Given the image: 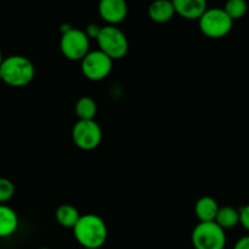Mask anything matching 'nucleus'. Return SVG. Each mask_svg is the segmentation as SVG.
I'll use <instances>...</instances> for the list:
<instances>
[{"label": "nucleus", "instance_id": "nucleus-11", "mask_svg": "<svg viewBox=\"0 0 249 249\" xmlns=\"http://www.w3.org/2000/svg\"><path fill=\"white\" fill-rule=\"evenodd\" d=\"M177 15L172 0H153L148 6V16L155 23H167Z\"/></svg>", "mask_w": 249, "mask_h": 249}, {"label": "nucleus", "instance_id": "nucleus-6", "mask_svg": "<svg viewBox=\"0 0 249 249\" xmlns=\"http://www.w3.org/2000/svg\"><path fill=\"white\" fill-rule=\"evenodd\" d=\"M60 49L67 60L82 61L90 53V39L83 29L71 28L61 36Z\"/></svg>", "mask_w": 249, "mask_h": 249}, {"label": "nucleus", "instance_id": "nucleus-21", "mask_svg": "<svg viewBox=\"0 0 249 249\" xmlns=\"http://www.w3.org/2000/svg\"><path fill=\"white\" fill-rule=\"evenodd\" d=\"M233 249H249V235L241 237L233 246Z\"/></svg>", "mask_w": 249, "mask_h": 249}, {"label": "nucleus", "instance_id": "nucleus-18", "mask_svg": "<svg viewBox=\"0 0 249 249\" xmlns=\"http://www.w3.org/2000/svg\"><path fill=\"white\" fill-rule=\"evenodd\" d=\"M16 187L11 180L0 178V204H5L15 196Z\"/></svg>", "mask_w": 249, "mask_h": 249}, {"label": "nucleus", "instance_id": "nucleus-17", "mask_svg": "<svg viewBox=\"0 0 249 249\" xmlns=\"http://www.w3.org/2000/svg\"><path fill=\"white\" fill-rule=\"evenodd\" d=\"M224 10L231 17V19L235 21L242 18L247 14L248 5L246 0H226Z\"/></svg>", "mask_w": 249, "mask_h": 249}, {"label": "nucleus", "instance_id": "nucleus-24", "mask_svg": "<svg viewBox=\"0 0 249 249\" xmlns=\"http://www.w3.org/2000/svg\"><path fill=\"white\" fill-rule=\"evenodd\" d=\"M0 82H1V71H0Z\"/></svg>", "mask_w": 249, "mask_h": 249}, {"label": "nucleus", "instance_id": "nucleus-2", "mask_svg": "<svg viewBox=\"0 0 249 249\" xmlns=\"http://www.w3.org/2000/svg\"><path fill=\"white\" fill-rule=\"evenodd\" d=\"M1 82L12 88H23L36 77V67L28 57L11 55L4 58L1 66Z\"/></svg>", "mask_w": 249, "mask_h": 249}, {"label": "nucleus", "instance_id": "nucleus-3", "mask_svg": "<svg viewBox=\"0 0 249 249\" xmlns=\"http://www.w3.org/2000/svg\"><path fill=\"white\" fill-rule=\"evenodd\" d=\"M195 249H225L226 233L215 221L198 223L191 233Z\"/></svg>", "mask_w": 249, "mask_h": 249}, {"label": "nucleus", "instance_id": "nucleus-19", "mask_svg": "<svg viewBox=\"0 0 249 249\" xmlns=\"http://www.w3.org/2000/svg\"><path fill=\"white\" fill-rule=\"evenodd\" d=\"M101 29H102V27L99 26V24L90 23V24H88L87 28H85L84 31H85V33H87V36H89L90 40H91V39L99 38L100 33H101Z\"/></svg>", "mask_w": 249, "mask_h": 249}, {"label": "nucleus", "instance_id": "nucleus-1", "mask_svg": "<svg viewBox=\"0 0 249 249\" xmlns=\"http://www.w3.org/2000/svg\"><path fill=\"white\" fill-rule=\"evenodd\" d=\"M73 235L83 248L100 249L106 243L108 230L105 220L99 215L85 214L73 228Z\"/></svg>", "mask_w": 249, "mask_h": 249}, {"label": "nucleus", "instance_id": "nucleus-12", "mask_svg": "<svg viewBox=\"0 0 249 249\" xmlns=\"http://www.w3.org/2000/svg\"><path fill=\"white\" fill-rule=\"evenodd\" d=\"M18 215L11 207L0 204V238L14 235L18 229Z\"/></svg>", "mask_w": 249, "mask_h": 249}, {"label": "nucleus", "instance_id": "nucleus-22", "mask_svg": "<svg viewBox=\"0 0 249 249\" xmlns=\"http://www.w3.org/2000/svg\"><path fill=\"white\" fill-rule=\"evenodd\" d=\"M2 61H4V56H2V53H1V50H0V66H1Z\"/></svg>", "mask_w": 249, "mask_h": 249}, {"label": "nucleus", "instance_id": "nucleus-8", "mask_svg": "<svg viewBox=\"0 0 249 249\" xmlns=\"http://www.w3.org/2000/svg\"><path fill=\"white\" fill-rule=\"evenodd\" d=\"M80 62L83 75L91 82L106 79L112 72L113 66V60L101 50L90 51Z\"/></svg>", "mask_w": 249, "mask_h": 249}, {"label": "nucleus", "instance_id": "nucleus-7", "mask_svg": "<svg viewBox=\"0 0 249 249\" xmlns=\"http://www.w3.org/2000/svg\"><path fill=\"white\" fill-rule=\"evenodd\" d=\"M72 139L74 145L83 151H92L100 146L102 141V130L95 119L79 121L73 125Z\"/></svg>", "mask_w": 249, "mask_h": 249}, {"label": "nucleus", "instance_id": "nucleus-14", "mask_svg": "<svg viewBox=\"0 0 249 249\" xmlns=\"http://www.w3.org/2000/svg\"><path fill=\"white\" fill-rule=\"evenodd\" d=\"M80 213L74 206L72 204H61L55 212L56 221L60 224L61 226L66 229H72L77 225V223L80 219Z\"/></svg>", "mask_w": 249, "mask_h": 249}, {"label": "nucleus", "instance_id": "nucleus-9", "mask_svg": "<svg viewBox=\"0 0 249 249\" xmlns=\"http://www.w3.org/2000/svg\"><path fill=\"white\" fill-rule=\"evenodd\" d=\"M97 9L101 18L111 26L122 23L128 16V4L125 0H100Z\"/></svg>", "mask_w": 249, "mask_h": 249}, {"label": "nucleus", "instance_id": "nucleus-20", "mask_svg": "<svg viewBox=\"0 0 249 249\" xmlns=\"http://www.w3.org/2000/svg\"><path fill=\"white\" fill-rule=\"evenodd\" d=\"M240 224L249 231V204L240 209Z\"/></svg>", "mask_w": 249, "mask_h": 249}, {"label": "nucleus", "instance_id": "nucleus-16", "mask_svg": "<svg viewBox=\"0 0 249 249\" xmlns=\"http://www.w3.org/2000/svg\"><path fill=\"white\" fill-rule=\"evenodd\" d=\"M75 114L82 121H91L95 119L97 113V104L92 97L83 96L75 102Z\"/></svg>", "mask_w": 249, "mask_h": 249}, {"label": "nucleus", "instance_id": "nucleus-4", "mask_svg": "<svg viewBox=\"0 0 249 249\" xmlns=\"http://www.w3.org/2000/svg\"><path fill=\"white\" fill-rule=\"evenodd\" d=\"M99 50L106 53L112 60H121L125 57L129 50V41L122 29L117 26L106 24L102 27L101 33L96 39Z\"/></svg>", "mask_w": 249, "mask_h": 249}, {"label": "nucleus", "instance_id": "nucleus-10", "mask_svg": "<svg viewBox=\"0 0 249 249\" xmlns=\"http://www.w3.org/2000/svg\"><path fill=\"white\" fill-rule=\"evenodd\" d=\"M177 15L185 19H197L208 10L207 0H172Z\"/></svg>", "mask_w": 249, "mask_h": 249}, {"label": "nucleus", "instance_id": "nucleus-13", "mask_svg": "<svg viewBox=\"0 0 249 249\" xmlns=\"http://www.w3.org/2000/svg\"><path fill=\"white\" fill-rule=\"evenodd\" d=\"M219 204L213 197L203 196L195 204V214L199 223H208V221H215L216 214L219 212Z\"/></svg>", "mask_w": 249, "mask_h": 249}, {"label": "nucleus", "instance_id": "nucleus-15", "mask_svg": "<svg viewBox=\"0 0 249 249\" xmlns=\"http://www.w3.org/2000/svg\"><path fill=\"white\" fill-rule=\"evenodd\" d=\"M215 223L224 230L233 229L240 224V211L231 206H224L219 208Z\"/></svg>", "mask_w": 249, "mask_h": 249}, {"label": "nucleus", "instance_id": "nucleus-5", "mask_svg": "<svg viewBox=\"0 0 249 249\" xmlns=\"http://www.w3.org/2000/svg\"><path fill=\"white\" fill-rule=\"evenodd\" d=\"M199 31L212 39H220L228 36L233 27V21L220 7L208 9L198 19Z\"/></svg>", "mask_w": 249, "mask_h": 249}, {"label": "nucleus", "instance_id": "nucleus-23", "mask_svg": "<svg viewBox=\"0 0 249 249\" xmlns=\"http://www.w3.org/2000/svg\"><path fill=\"white\" fill-rule=\"evenodd\" d=\"M39 249H51V248H48V247H43V248H39Z\"/></svg>", "mask_w": 249, "mask_h": 249}]
</instances>
